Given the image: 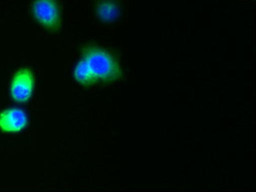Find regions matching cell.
<instances>
[{"label": "cell", "instance_id": "obj_1", "mask_svg": "<svg viewBox=\"0 0 256 192\" xmlns=\"http://www.w3.org/2000/svg\"><path fill=\"white\" fill-rule=\"evenodd\" d=\"M83 60L96 83H113L122 77V70L114 56L96 45H86L81 49Z\"/></svg>", "mask_w": 256, "mask_h": 192}, {"label": "cell", "instance_id": "obj_2", "mask_svg": "<svg viewBox=\"0 0 256 192\" xmlns=\"http://www.w3.org/2000/svg\"><path fill=\"white\" fill-rule=\"evenodd\" d=\"M31 12L37 22L52 33H58L60 28V9L58 0H34Z\"/></svg>", "mask_w": 256, "mask_h": 192}, {"label": "cell", "instance_id": "obj_3", "mask_svg": "<svg viewBox=\"0 0 256 192\" xmlns=\"http://www.w3.org/2000/svg\"><path fill=\"white\" fill-rule=\"evenodd\" d=\"M34 88L33 73L29 69L18 70L10 84V95L16 102H26L30 99Z\"/></svg>", "mask_w": 256, "mask_h": 192}, {"label": "cell", "instance_id": "obj_4", "mask_svg": "<svg viewBox=\"0 0 256 192\" xmlns=\"http://www.w3.org/2000/svg\"><path fill=\"white\" fill-rule=\"evenodd\" d=\"M27 124V115L20 109L6 110L0 114V130L4 132H18L24 129Z\"/></svg>", "mask_w": 256, "mask_h": 192}, {"label": "cell", "instance_id": "obj_5", "mask_svg": "<svg viewBox=\"0 0 256 192\" xmlns=\"http://www.w3.org/2000/svg\"><path fill=\"white\" fill-rule=\"evenodd\" d=\"M96 15L102 23H113L121 15L120 0H96Z\"/></svg>", "mask_w": 256, "mask_h": 192}, {"label": "cell", "instance_id": "obj_6", "mask_svg": "<svg viewBox=\"0 0 256 192\" xmlns=\"http://www.w3.org/2000/svg\"><path fill=\"white\" fill-rule=\"evenodd\" d=\"M74 78L79 83L84 85V86H90V85L96 84L94 76L92 75L86 62L83 59L77 63V66L74 70Z\"/></svg>", "mask_w": 256, "mask_h": 192}]
</instances>
